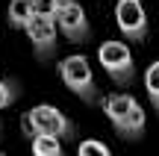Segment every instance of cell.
Instances as JSON below:
<instances>
[{
    "label": "cell",
    "instance_id": "4fadbf2b",
    "mask_svg": "<svg viewBox=\"0 0 159 156\" xmlns=\"http://www.w3.org/2000/svg\"><path fill=\"white\" fill-rule=\"evenodd\" d=\"M30 3H33V6H39V9H44V3H47V0H30Z\"/></svg>",
    "mask_w": 159,
    "mask_h": 156
},
{
    "label": "cell",
    "instance_id": "6da1fadb",
    "mask_svg": "<svg viewBox=\"0 0 159 156\" xmlns=\"http://www.w3.org/2000/svg\"><path fill=\"white\" fill-rule=\"evenodd\" d=\"M100 106H103L109 124L115 127V133H118L121 139L136 141V139L144 136V124H148V118H144L142 103H139L133 94H124V91L106 94V97H100Z\"/></svg>",
    "mask_w": 159,
    "mask_h": 156
},
{
    "label": "cell",
    "instance_id": "30bf717a",
    "mask_svg": "<svg viewBox=\"0 0 159 156\" xmlns=\"http://www.w3.org/2000/svg\"><path fill=\"white\" fill-rule=\"evenodd\" d=\"M144 91H148L150 106H153L156 115H159V59H156V62H150L148 71H144Z\"/></svg>",
    "mask_w": 159,
    "mask_h": 156
},
{
    "label": "cell",
    "instance_id": "5bb4252c",
    "mask_svg": "<svg viewBox=\"0 0 159 156\" xmlns=\"http://www.w3.org/2000/svg\"><path fill=\"white\" fill-rule=\"evenodd\" d=\"M0 130H3V121H0Z\"/></svg>",
    "mask_w": 159,
    "mask_h": 156
},
{
    "label": "cell",
    "instance_id": "8fae6325",
    "mask_svg": "<svg viewBox=\"0 0 159 156\" xmlns=\"http://www.w3.org/2000/svg\"><path fill=\"white\" fill-rule=\"evenodd\" d=\"M18 97H21V88H18V82H15V80H3V77H0V109L12 106Z\"/></svg>",
    "mask_w": 159,
    "mask_h": 156
},
{
    "label": "cell",
    "instance_id": "9c48e42d",
    "mask_svg": "<svg viewBox=\"0 0 159 156\" xmlns=\"http://www.w3.org/2000/svg\"><path fill=\"white\" fill-rule=\"evenodd\" d=\"M30 150H33V156H65L62 141L50 139V136H33L30 139Z\"/></svg>",
    "mask_w": 159,
    "mask_h": 156
},
{
    "label": "cell",
    "instance_id": "5b68a950",
    "mask_svg": "<svg viewBox=\"0 0 159 156\" xmlns=\"http://www.w3.org/2000/svg\"><path fill=\"white\" fill-rule=\"evenodd\" d=\"M97 62L103 65V71L109 74V80L118 82V86H130L136 80V62H133V53L124 41L109 38L97 47Z\"/></svg>",
    "mask_w": 159,
    "mask_h": 156
},
{
    "label": "cell",
    "instance_id": "ba28073f",
    "mask_svg": "<svg viewBox=\"0 0 159 156\" xmlns=\"http://www.w3.org/2000/svg\"><path fill=\"white\" fill-rule=\"evenodd\" d=\"M39 12V6H33L30 0H9L6 6V21L12 29H27V24L33 21V15Z\"/></svg>",
    "mask_w": 159,
    "mask_h": 156
},
{
    "label": "cell",
    "instance_id": "7a4b0ae2",
    "mask_svg": "<svg viewBox=\"0 0 159 156\" xmlns=\"http://www.w3.org/2000/svg\"><path fill=\"white\" fill-rule=\"evenodd\" d=\"M47 12L56 21V29L71 41V44H85L91 38V24L85 9L77 0H47Z\"/></svg>",
    "mask_w": 159,
    "mask_h": 156
},
{
    "label": "cell",
    "instance_id": "277c9868",
    "mask_svg": "<svg viewBox=\"0 0 159 156\" xmlns=\"http://www.w3.org/2000/svg\"><path fill=\"white\" fill-rule=\"evenodd\" d=\"M59 77H62V82L77 94L80 100H85V103H97V100H100L94 74H91V62L83 56V53L65 56L62 62H59Z\"/></svg>",
    "mask_w": 159,
    "mask_h": 156
},
{
    "label": "cell",
    "instance_id": "52a82bcc",
    "mask_svg": "<svg viewBox=\"0 0 159 156\" xmlns=\"http://www.w3.org/2000/svg\"><path fill=\"white\" fill-rule=\"evenodd\" d=\"M115 24H118L121 35L136 44L148 38V12H144L142 0H118L115 3Z\"/></svg>",
    "mask_w": 159,
    "mask_h": 156
},
{
    "label": "cell",
    "instance_id": "8992f818",
    "mask_svg": "<svg viewBox=\"0 0 159 156\" xmlns=\"http://www.w3.org/2000/svg\"><path fill=\"white\" fill-rule=\"evenodd\" d=\"M27 38L30 44H33V53L39 62H47V59H53V53H56V44H59V29H56V21H53V15L47 9H39L33 15V21L27 24Z\"/></svg>",
    "mask_w": 159,
    "mask_h": 156
},
{
    "label": "cell",
    "instance_id": "7c38bea8",
    "mask_svg": "<svg viewBox=\"0 0 159 156\" xmlns=\"http://www.w3.org/2000/svg\"><path fill=\"white\" fill-rule=\"evenodd\" d=\"M77 156H112V150H109L103 141H97V139H85V141H80Z\"/></svg>",
    "mask_w": 159,
    "mask_h": 156
},
{
    "label": "cell",
    "instance_id": "9a60e30c",
    "mask_svg": "<svg viewBox=\"0 0 159 156\" xmlns=\"http://www.w3.org/2000/svg\"><path fill=\"white\" fill-rule=\"evenodd\" d=\"M0 156H9V153H0Z\"/></svg>",
    "mask_w": 159,
    "mask_h": 156
},
{
    "label": "cell",
    "instance_id": "3957f363",
    "mask_svg": "<svg viewBox=\"0 0 159 156\" xmlns=\"http://www.w3.org/2000/svg\"><path fill=\"white\" fill-rule=\"evenodd\" d=\"M24 133L33 136H50V139H74V124L71 118H65L56 106L50 103H39L24 115Z\"/></svg>",
    "mask_w": 159,
    "mask_h": 156
}]
</instances>
